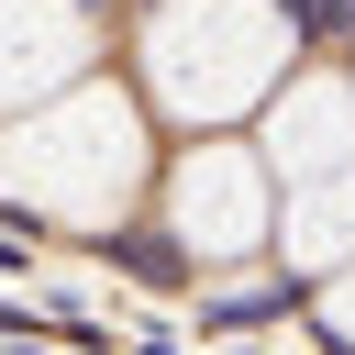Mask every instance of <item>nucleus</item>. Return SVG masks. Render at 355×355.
<instances>
[{
    "instance_id": "7ed1b4c3",
    "label": "nucleus",
    "mask_w": 355,
    "mask_h": 355,
    "mask_svg": "<svg viewBox=\"0 0 355 355\" xmlns=\"http://www.w3.org/2000/svg\"><path fill=\"white\" fill-rule=\"evenodd\" d=\"M166 233H178V255H200V266H233V255L277 244V166H266V144L200 133V144L166 166Z\"/></svg>"
},
{
    "instance_id": "0eeeda50",
    "label": "nucleus",
    "mask_w": 355,
    "mask_h": 355,
    "mask_svg": "<svg viewBox=\"0 0 355 355\" xmlns=\"http://www.w3.org/2000/svg\"><path fill=\"white\" fill-rule=\"evenodd\" d=\"M322 333H333V344H355V266H344V277H322Z\"/></svg>"
},
{
    "instance_id": "39448f33",
    "label": "nucleus",
    "mask_w": 355,
    "mask_h": 355,
    "mask_svg": "<svg viewBox=\"0 0 355 355\" xmlns=\"http://www.w3.org/2000/svg\"><path fill=\"white\" fill-rule=\"evenodd\" d=\"M266 166L277 178H333L355 166V78H288L266 100Z\"/></svg>"
},
{
    "instance_id": "f03ea898",
    "label": "nucleus",
    "mask_w": 355,
    "mask_h": 355,
    "mask_svg": "<svg viewBox=\"0 0 355 355\" xmlns=\"http://www.w3.org/2000/svg\"><path fill=\"white\" fill-rule=\"evenodd\" d=\"M288 44H300V33H288L277 0H166V11L144 22L133 67H144V89H155L166 122L222 133V122H244V111L277 100Z\"/></svg>"
},
{
    "instance_id": "f257e3e1",
    "label": "nucleus",
    "mask_w": 355,
    "mask_h": 355,
    "mask_svg": "<svg viewBox=\"0 0 355 355\" xmlns=\"http://www.w3.org/2000/svg\"><path fill=\"white\" fill-rule=\"evenodd\" d=\"M155 178V144H144V111L111 89V78H78L33 111L0 122V200L33 211V222H67V233H111Z\"/></svg>"
},
{
    "instance_id": "20e7f679",
    "label": "nucleus",
    "mask_w": 355,
    "mask_h": 355,
    "mask_svg": "<svg viewBox=\"0 0 355 355\" xmlns=\"http://www.w3.org/2000/svg\"><path fill=\"white\" fill-rule=\"evenodd\" d=\"M89 44H100V22L78 0H0V122L55 100V89H78Z\"/></svg>"
},
{
    "instance_id": "423d86ee",
    "label": "nucleus",
    "mask_w": 355,
    "mask_h": 355,
    "mask_svg": "<svg viewBox=\"0 0 355 355\" xmlns=\"http://www.w3.org/2000/svg\"><path fill=\"white\" fill-rule=\"evenodd\" d=\"M277 255H288V277H344L355 266V166L277 189Z\"/></svg>"
}]
</instances>
